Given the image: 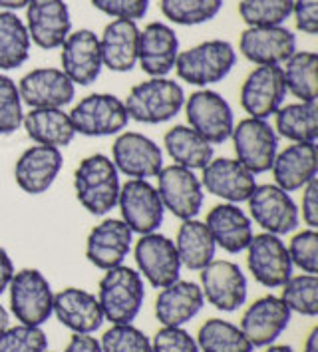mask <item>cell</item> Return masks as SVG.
Wrapping results in <instances>:
<instances>
[{
	"label": "cell",
	"mask_w": 318,
	"mask_h": 352,
	"mask_svg": "<svg viewBox=\"0 0 318 352\" xmlns=\"http://www.w3.org/2000/svg\"><path fill=\"white\" fill-rule=\"evenodd\" d=\"M22 98L19 92V84L0 74V135H10L22 126Z\"/></svg>",
	"instance_id": "42"
},
{
	"label": "cell",
	"mask_w": 318,
	"mask_h": 352,
	"mask_svg": "<svg viewBox=\"0 0 318 352\" xmlns=\"http://www.w3.org/2000/svg\"><path fill=\"white\" fill-rule=\"evenodd\" d=\"M201 171L203 191L223 199L225 204H243L257 187L255 173L231 157L211 160Z\"/></svg>",
	"instance_id": "19"
},
{
	"label": "cell",
	"mask_w": 318,
	"mask_h": 352,
	"mask_svg": "<svg viewBox=\"0 0 318 352\" xmlns=\"http://www.w3.org/2000/svg\"><path fill=\"white\" fill-rule=\"evenodd\" d=\"M48 338L40 327H8L0 334V352H46Z\"/></svg>",
	"instance_id": "43"
},
{
	"label": "cell",
	"mask_w": 318,
	"mask_h": 352,
	"mask_svg": "<svg viewBox=\"0 0 318 352\" xmlns=\"http://www.w3.org/2000/svg\"><path fill=\"white\" fill-rule=\"evenodd\" d=\"M173 243L181 261V267H188L189 271H201L215 259L217 245L213 241L205 221L185 219L179 225L177 237Z\"/></svg>",
	"instance_id": "32"
},
{
	"label": "cell",
	"mask_w": 318,
	"mask_h": 352,
	"mask_svg": "<svg viewBox=\"0 0 318 352\" xmlns=\"http://www.w3.org/2000/svg\"><path fill=\"white\" fill-rule=\"evenodd\" d=\"M151 352H201L183 327H163L151 340Z\"/></svg>",
	"instance_id": "45"
},
{
	"label": "cell",
	"mask_w": 318,
	"mask_h": 352,
	"mask_svg": "<svg viewBox=\"0 0 318 352\" xmlns=\"http://www.w3.org/2000/svg\"><path fill=\"white\" fill-rule=\"evenodd\" d=\"M28 0H0V8L2 10H20V8H26Z\"/></svg>",
	"instance_id": "52"
},
{
	"label": "cell",
	"mask_w": 318,
	"mask_h": 352,
	"mask_svg": "<svg viewBox=\"0 0 318 352\" xmlns=\"http://www.w3.org/2000/svg\"><path fill=\"white\" fill-rule=\"evenodd\" d=\"M237 62V52L227 40H207L179 52L175 60L177 76L191 86L207 88L223 82Z\"/></svg>",
	"instance_id": "4"
},
{
	"label": "cell",
	"mask_w": 318,
	"mask_h": 352,
	"mask_svg": "<svg viewBox=\"0 0 318 352\" xmlns=\"http://www.w3.org/2000/svg\"><path fill=\"white\" fill-rule=\"evenodd\" d=\"M62 48V72L72 84L90 86L102 74L104 62L100 52V38L92 30L82 28L70 32Z\"/></svg>",
	"instance_id": "22"
},
{
	"label": "cell",
	"mask_w": 318,
	"mask_h": 352,
	"mask_svg": "<svg viewBox=\"0 0 318 352\" xmlns=\"http://www.w3.org/2000/svg\"><path fill=\"white\" fill-rule=\"evenodd\" d=\"M266 351L264 352H295L288 344H269V346H264Z\"/></svg>",
	"instance_id": "54"
},
{
	"label": "cell",
	"mask_w": 318,
	"mask_h": 352,
	"mask_svg": "<svg viewBox=\"0 0 318 352\" xmlns=\"http://www.w3.org/2000/svg\"><path fill=\"white\" fill-rule=\"evenodd\" d=\"M52 315L60 320V324L78 334L95 333L104 322L98 297L78 287L62 289L54 295Z\"/></svg>",
	"instance_id": "26"
},
{
	"label": "cell",
	"mask_w": 318,
	"mask_h": 352,
	"mask_svg": "<svg viewBox=\"0 0 318 352\" xmlns=\"http://www.w3.org/2000/svg\"><path fill=\"white\" fill-rule=\"evenodd\" d=\"M275 186L286 193L299 191L318 175L317 144H291L282 151H277L273 162Z\"/></svg>",
	"instance_id": "27"
},
{
	"label": "cell",
	"mask_w": 318,
	"mask_h": 352,
	"mask_svg": "<svg viewBox=\"0 0 318 352\" xmlns=\"http://www.w3.org/2000/svg\"><path fill=\"white\" fill-rule=\"evenodd\" d=\"M102 352H151V340L133 324H112L100 340Z\"/></svg>",
	"instance_id": "41"
},
{
	"label": "cell",
	"mask_w": 318,
	"mask_h": 352,
	"mask_svg": "<svg viewBox=\"0 0 318 352\" xmlns=\"http://www.w3.org/2000/svg\"><path fill=\"white\" fill-rule=\"evenodd\" d=\"M26 24L10 10H0V70H16L30 56Z\"/></svg>",
	"instance_id": "35"
},
{
	"label": "cell",
	"mask_w": 318,
	"mask_h": 352,
	"mask_svg": "<svg viewBox=\"0 0 318 352\" xmlns=\"http://www.w3.org/2000/svg\"><path fill=\"white\" fill-rule=\"evenodd\" d=\"M318 54L317 52H295L282 68L286 92L299 102H317L318 98Z\"/></svg>",
	"instance_id": "36"
},
{
	"label": "cell",
	"mask_w": 318,
	"mask_h": 352,
	"mask_svg": "<svg viewBox=\"0 0 318 352\" xmlns=\"http://www.w3.org/2000/svg\"><path fill=\"white\" fill-rule=\"evenodd\" d=\"M282 66H257L241 86V106L249 118L269 120L286 98Z\"/></svg>",
	"instance_id": "16"
},
{
	"label": "cell",
	"mask_w": 318,
	"mask_h": 352,
	"mask_svg": "<svg viewBox=\"0 0 318 352\" xmlns=\"http://www.w3.org/2000/svg\"><path fill=\"white\" fill-rule=\"evenodd\" d=\"M239 50L257 66H281L297 52V38L284 26H255L241 34Z\"/></svg>",
	"instance_id": "21"
},
{
	"label": "cell",
	"mask_w": 318,
	"mask_h": 352,
	"mask_svg": "<svg viewBox=\"0 0 318 352\" xmlns=\"http://www.w3.org/2000/svg\"><path fill=\"white\" fill-rule=\"evenodd\" d=\"M291 322V311L281 297L266 295L247 307L239 329L243 331L253 349H264L281 336Z\"/></svg>",
	"instance_id": "18"
},
{
	"label": "cell",
	"mask_w": 318,
	"mask_h": 352,
	"mask_svg": "<svg viewBox=\"0 0 318 352\" xmlns=\"http://www.w3.org/2000/svg\"><path fill=\"white\" fill-rule=\"evenodd\" d=\"M251 221H255L264 233L271 235H288L300 223L299 207L291 193H286L275 184L257 186L247 199Z\"/></svg>",
	"instance_id": "8"
},
{
	"label": "cell",
	"mask_w": 318,
	"mask_h": 352,
	"mask_svg": "<svg viewBox=\"0 0 318 352\" xmlns=\"http://www.w3.org/2000/svg\"><path fill=\"white\" fill-rule=\"evenodd\" d=\"M64 352H102V346H100V340L92 334L74 333L70 336Z\"/></svg>",
	"instance_id": "49"
},
{
	"label": "cell",
	"mask_w": 318,
	"mask_h": 352,
	"mask_svg": "<svg viewBox=\"0 0 318 352\" xmlns=\"http://www.w3.org/2000/svg\"><path fill=\"white\" fill-rule=\"evenodd\" d=\"M304 352H318V327H315L304 342Z\"/></svg>",
	"instance_id": "51"
},
{
	"label": "cell",
	"mask_w": 318,
	"mask_h": 352,
	"mask_svg": "<svg viewBox=\"0 0 318 352\" xmlns=\"http://www.w3.org/2000/svg\"><path fill=\"white\" fill-rule=\"evenodd\" d=\"M8 327H10V315H8V311L0 305V334L4 333Z\"/></svg>",
	"instance_id": "53"
},
{
	"label": "cell",
	"mask_w": 318,
	"mask_h": 352,
	"mask_svg": "<svg viewBox=\"0 0 318 352\" xmlns=\"http://www.w3.org/2000/svg\"><path fill=\"white\" fill-rule=\"evenodd\" d=\"M288 257L293 267H299L302 273H318V233L317 229H302L288 243Z\"/></svg>",
	"instance_id": "44"
},
{
	"label": "cell",
	"mask_w": 318,
	"mask_h": 352,
	"mask_svg": "<svg viewBox=\"0 0 318 352\" xmlns=\"http://www.w3.org/2000/svg\"><path fill=\"white\" fill-rule=\"evenodd\" d=\"M139 28L133 20H112L100 38L102 62L112 72H130L137 64Z\"/></svg>",
	"instance_id": "30"
},
{
	"label": "cell",
	"mask_w": 318,
	"mask_h": 352,
	"mask_svg": "<svg viewBox=\"0 0 318 352\" xmlns=\"http://www.w3.org/2000/svg\"><path fill=\"white\" fill-rule=\"evenodd\" d=\"M12 277H14V263L6 253V249L0 247V295L8 289Z\"/></svg>",
	"instance_id": "50"
},
{
	"label": "cell",
	"mask_w": 318,
	"mask_h": 352,
	"mask_svg": "<svg viewBox=\"0 0 318 352\" xmlns=\"http://www.w3.org/2000/svg\"><path fill=\"white\" fill-rule=\"evenodd\" d=\"M131 241L133 233L122 219H104L86 239V257L94 267L108 271L124 263L131 251Z\"/></svg>",
	"instance_id": "25"
},
{
	"label": "cell",
	"mask_w": 318,
	"mask_h": 352,
	"mask_svg": "<svg viewBox=\"0 0 318 352\" xmlns=\"http://www.w3.org/2000/svg\"><path fill=\"white\" fill-rule=\"evenodd\" d=\"M297 30L315 36L318 32V0H293Z\"/></svg>",
	"instance_id": "47"
},
{
	"label": "cell",
	"mask_w": 318,
	"mask_h": 352,
	"mask_svg": "<svg viewBox=\"0 0 318 352\" xmlns=\"http://www.w3.org/2000/svg\"><path fill=\"white\" fill-rule=\"evenodd\" d=\"M275 131L293 144H317L318 104L297 102L286 104L275 111Z\"/></svg>",
	"instance_id": "33"
},
{
	"label": "cell",
	"mask_w": 318,
	"mask_h": 352,
	"mask_svg": "<svg viewBox=\"0 0 318 352\" xmlns=\"http://www.w3.org/2000/svg\"><path fill=\"white\" fill-rule=\"evenodd\" d=\"M46 352H48V351H46Z\"/></svg>",
	"instance_id": "55"
},
{
	"label": "cell",
	"mask_w": 318,
	"mask_h": 352,
	"mask_svg": "<svg viewBox=\"0 0 318 352\" xmlns=\"http://www.w3.org/2000/svg\"><path fill=\"white\" fill-rule=\"evenodd\" d=\"M231 140L237 162L251 173L259 175L271 171L279 151V135L266 120L245 118L233 128Z\"/></svg>",
	"instance_id": "7"
},
{
	"label": "cell",
	"mask_w": 318,
	"mask_h": 352,
	"mask_svg": "<svg viewBox=\"0 0 318 352\" xmlns=\"http://www.w3.org/2000/svg\"><path fill=\"white\" fill-rule=\"evenodd\" d=\"M133 257L137 265V273L153 289H163L175 283L181 275V261L177 255L175 243L157 231L139 237L133 249Z\"/></svg>",
	"instance_id": "12"
},
{
	"label": "cell",
	"mask_w": 318,
	"mask_h": 352,
	"mask_svg": "<svg viewBox=\"0 0 318 352\" xmlns=\"http://www.w3.org/2000/svg\"><path fill=\"white\" fill-rule=\"evenodd\" d=\"M10 289V311L20 324L42 327L52 316L54 293L38 269H20L8 285Z\"/></svg>",
	"instance_id": "6"
},
{
	"label": "cell",
	"mask_w": 318,
	"mask_h": 352,
	"mask_svg": "<svg viewBox=\"0 0 318 352\" xmlns=\"http://www.w3.org/2000/svg\"><path fill=\"white\" fill-rule=\"evenodd\" d=\"M299 215H302L304 225L308 229L318 227V179H313L310 184L302 187V201H300Z\"/></svg>",
	"instance_id": "48"
},
{
	"label": "cell",
	"mask_w": 318,
	"mask_h": 352,
	"mask_svg": "<svg viewBox=\"0 0 318 352\" xmlns=\"http://www.w3.org/2000/svg\"><path fill=\"white\" fill-rule=\"evenodd\" d=\"M163 146L175 166L185 169H203L213 160V146L189 126H175L166 131Z\"/></svg>",
	"instance_id": "34"
},
{
	"label": "cell",
	"mask_w": 318,
	"mask_h": 352,
	"mask_svg": "<svg viewBox=\"0 0 318 352\" xmlns=\"http://www.w3.org/2000/svg\"><path fill=\"white\" fill-rule=\"evenodd\" d=\"M64 157L62 151L50 146H32L20 153L14 166L16 186L28 195H40L48 191L56 182L62 169Z\"/></svg>",
	"instance_id": "24"
},
{
	"label": "cell",
	"mask_w": 318,
	"mask_h": 352,
	"mask_svg": "<svg viewBox=\"0 0 318 352\" xmlns=\"http://www.w3.org/2000/svg\"><path fill=\"white\" fill-rule=\"evenodd\" d=\"M22 104L34 108H64L76 96V86L60 68H34L19 82Z\"/></svg>",
	"instance_id": "20"
},
{
	"label": "cell",
	"mask_w": 318,
	"mask_h": 352,
	"mask_svg": "<svg viewBox=\"0 0 318 352\" xmlns=\"http://www.w3.org/2000/svg\"><path fill=\"white\" fill-rule=\"evenodd\" d=\"M146 300V287L141 275L131 269L117 265L108 269L98 285V302L104 318L112 324H131L139 315Z\"/></svg>",
	"instance_id": "2"
},
{
	"label": "cell",
	"mask_w": 318,
	"mask_h": 352,
	"mask_svg": "<svg viewBox=\"0 0 318 352\" xmlns=\"http://www.w3.org/2000/svg\"><path fill=\"white\" fill-rule=\"evenodd\" d=\"M201 287L193 280L177 278L159 291L155 298V318L163 327H183L203 309Z\"/></svg>",
	"instance_id": "29"
},
{
	"label": "cell",
	"mask_w": 318,
	"mask_h": 352,
	"mask_svg": "<svg viewBox=\"0 0 318 352\" xmlns=\"http://www.w3.org/2000/svg\"><path fill=\"white\" fill-rule=\"evenodd\" d=\"M157 193L161 204L177 219H195L205 201V191L195 171L181 166H163L157 173Z\"/></svg>",
	"instance_id": "10"
},
{
	"label": "cell",
	"mask_w": 318,
	"mask_h": 352,
	"mask_svg": "<svg viewBox=\"0 0 318 352\" xmlns=\"http://www.w3.org/2000/svg\"><path fill=\"white\" fill-rule=\"evenodd\" d=\"M281 300L291 313L302 316L318 315V277L317 275H291L281 287Z\"/></svg>",
	"instance_id": "39"
},
{
	"label": "cell",
	"mask_w": 318,
	"mask_h": 352,
	"mask_svg": "<svg viewBox=\"0 0 318 352\" xmlns=\"http://www.w3.org/2000/svg\"><path fill=\"white\" fill-rule=\"evenodd\" d=\"M179 56V38L163 22H151L139 30L137 64L151 78H166L175 68Z\"/></svg>",
	"instance_id": "23"
},
{
	"label": "cell",
	"mask_w": 318,
	"mask_h": 352,
	"mask_svg": "<svg viewBox=\"0 0 318 352\" xmlns=\"http://www.w3.org/2000/svg\"><path fill=\"white\" fill-rule=\"evenodd\" d=\"M117 207L122 213V221L131 229V233L148 235L159 229L163 223L166 207L148 179H128L120 187Z\"/></svg>",
	"instance_id": "11"
},
{
	"label": "cell",
	"mask_w": 318,
	"mask_h": 352,
	"mask_svg": "<svg viewBox=\"0 0 318 352\" xmlns=\"http://www.w3.org/2000/svg\"><path fill=\"white\" fill-rule=\"evenodd\" d=\"M247 251V267L255 280L266 289H279L293 275L288 249L281 237L271 233L253 235Z\"/></svg>",
	"instance_id": "14"
},
{
	"label": "cell",
	"mask_w": 318,
	"mask_h": 352,
	"mask_svg": "<svg viewBox=\"0 0 318 352\" xmlns=\"http://www.w3.org/2000/svg\"><path fill=\"white\" fill-rule=\"evenodd\" d=\"M197 346L201 352H253V344L243 331L223 318H209L197 333Z\"/></svg>",
	"instance_id": "37"
},
{
	"label": "cell",
	"mask_w": 318,
	"mask_h": 352,
	"mask_svg": "<svg viewBox=\"0 0 318 352\" xmlns=\"http://www.w3.org/2000/svg\"><path fill=\"white\" fill-rule=\"evenodd\" d=\"M94 8L115 20L137 22L148 14L150 0H92Z\"/></svg>",
	"instance_id": "46"
},
{
	"label": "cell",
	"mask_w": 318,
	"mask_h": 352,
	"mask_svg": "<svg viewBox=\"0 0 318 352\" xmlns=\"http://www.w3.org/2000/svg\"><path fill=\"white\" fill-rule=\"evenodd\" d=\"M185 116L189 128L205 138L211 146L231 140L235 118L229 102L213 90H197L185 100Z\"/></svg>",
	"instance_id": "9"
},
{
	"label": "cell",
	"mask_w": 318,
	"mask_h": 352,
	"mask_svg": "<svg viewBox=\"0 0 318 352\" xmlns=\"http://www.w3.org/2000/svg\"><path fill=\"white\" fill-rule=\"evenodd\" d=\"M239 14L249 28L282 26L293 14V0H241Z\"/></svg>",
	"instance_id": "40"
},
{
	"label": "cell",
	"mask_w": 318,
	"mask_h": 352,
	"mask_svg": "<svg viewBox=\"0 0 318 352\" xmlns=\"http://www.w3.org/2000/svg\"><path fill=\"white\" fill-rule=\"evenodd\" d=\"M201 293L217 311L235 313L247 300V277L233 261H211L201 271Z\"/></svg>",
	"instance_id": "15"
},
{
	"label": "cell",
	"mask_w": 318,
	"mask_h": 352,
	"mask_svg": "<svg viewBox=\"0 0 318 352\" xmlns=\"http://www.w3.org/2000/svg\"><path fill=\"white\" fill-rule=\"evenodd\" d=\"M120 171L112 157L94 153L84 157L74 171L76 199L92 215H106L117 205Z\"/></svg>",
	"instance_id": "1"
},
{
	"label": "cell",
	"mask_w": 318,
	"mask_h": 352,
	"mask_svg": "<svg viewBox=\"0 0 318 352\" xmlns=\"http://www.w3.org/2000/svg\"><path fill=\"white\" fill-rule=\"evenodd\" d=\"M185 104L179 82L169 78H150L133 86L124 102L130 120L139 124H163L173 120Z\"/></svg>",
	"instance_id": "3"
},
{
	"label": "cell",
	"mask_w": 318,
	"mask_h": 352,
	"mask_svg": "<svg viewBox=\"0 0 318 352\" xmlns=\"http://www.w3.org/2000/svg\"><path fill=\"white\" fill-rule=\"evenodd\" d=\"M26 135L38 146L66 148L74 142L76 130L70 116L60 108H34L22 118Z\"/></svg>",
	"instance_id": "31"
},
{
	"label": "cell",
	"mask_w": 318,
	"mask_h": 352,
	"mask_svg": "<svg viewBox=\"0 0 318 352\" xmlns=\"http://www.w3.org/2000/svg\"><path fill=\"white\" fill-rule=\"evenodd\" d=\"M26 30L30 42L42 50H54L72 32L70 8L64 0H28Z\"/></svg>",
	"instance_id": "17"
},
{
	"label": "cell",
	"mask_w": 318,
	"mask_h": 352,
	"mask_svg": "<svg viewBox=\"0 0 318 352\" xmlns=\"http://www.w3.org/2000/svg\"><path fill=\"white\" fill-rule=\"evenodd\" d=\"M163 16L179 26H197L213 20L223 8V0H159Z\"/></svg>",
	"instance_id": "38"
},
{
	"label": "cell",
	"mask_w": 318,
	"mask_h": 352,
	"mask_svg": "<svg viewBox=\"0 0 318 352\" xmlns=\"http://www.w3.org/2000/svg\"><path fill=\"white\" fill-rule=\"evenodd\" d=\"M68 116L76 133L86 138L117 135L130 122L124 100L113 94H90L82 98Z\"/></svg>",
	"instance_id": "5"
},
{
	"label": "cell",
	"mask_w": 318,
	"mask_h": 352,
	"mask_svg": "<svg viewBox=\"0 0 318 352\" xmlns=\"http://www.w3.org/2000/svg\"><path fill=\"white\" fill-rule=\"evenodd\" d=\"M112 162L120 173L131 179L150 182L163 167V151L139 131H122L112 146Z\"/></svg>",
	"instance_id": "13"
},
{
	"label": "cell",
	"mask_w": 318,
	"mask_h": 352,
	"mask_svg": "<svg viewBox=\"0 0 318 352\" xmlns=\"http://www.w3.org/2000/svg\"><path fill=\"white\" fill-rule=\"evenodd\" d=\"M207 229L217 247L235 255L249 247L253 239V221L237 204L215 205L205 219Z\"/></svg>",
	"instance_id": "28"
}]
</instances>
